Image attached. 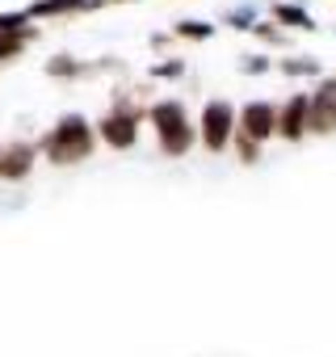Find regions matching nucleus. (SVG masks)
<instances>
[{
  "instance_id": "3",
  "label": "nucleus",
  "mask_w": 336,
  "mask_h": 357,
  "mask_svg": "<svg viewBox=\"0 0 336 357\" xmlns=\"http://www.w3.org/2000/svg\"><path fill=\"white\" fill-rule=\"evenodd\" d=\"M231 105L227 101H211L206 105V114H202V143L211 147V151H223L227 147V135H231Z\"/></svg>"
},
{
  "instance_id": "13",
  "label": "nucleus",
  "mask_w": 336,
  "mask_h": 357,
  "mask_svg": "<svg viewBox=\"0 0 336 357\" xmlns=\"http://www.w3.org/2000/svg\"><path fill=\"white\" fill-rule=\"evenodd\" d=\"M177 72H181V63H160L155 68V76H177Z\"/></svg>"
},
{
  "instance_id": "1",
  "label": "nucleus",
  "mask_w": 336,
  "mask_h": 357,
  "mask_svg": "<svg viewBox=\"0 0 336 357\" xmlns=\"http://www.w3.org/2000/svg\"><path fill=\"white\" fill-rule=\"evenodd\" d=\"M93 151V135H89V126H84V118H63L55 130H51V139H47V155L55 160V164H72V160H84Z\"/></svg>"
},
{
  "instance_id": "9",
  "label": "nucleus",
  "mask_w": 336,
  "mask_h": 357,
  "mask_svg": "<svg viewBox=\"0 0 336 357\" xmlns=\"http://www.w3.org/2000/svg\"><path fill=\"white\" fill-rule=\"evenodd\" d=\"M89 5H97V0H43L30 13H63V9H89Z\"/></svg>"
},
{
  "instance_id": "10",
  "label": "nucleus",
  "mask_w": 336,
  "mask_h": 357,
  "mask_svg": "<svg viewBox=\"0 0 336 357\" xmlns=\"http://www.w3.org/2000/svg\"><path fill=\"white\" fill-rule=\"evenodd\" d=\"M26 47V34H0V59H9Z\"/></svg>"
},
{
  "instance_id": "11",
  "label": "nucleus",
  "mask_w": 336,
  "mask_h": 357,
  "mask_svg": "<svg viewBox=\"0 0 336 357\" xmlns=\"http://www.w3.org/2000/svg\"><path fill=\"white\" fill-rule=\"evenodd\" d=\"M22 22H26V13H5L0 17V34H22Z\"/></svg>"
},
{
  "instance_id": "5",
  "label": "nucleus",
  "mask_w": 336,
  "mask_h": 357,
  "mask_svg": "<svg viewBox=\"0 0 336 357\" xmlns=\"http://www.w3.org/2000/svg\"><path fill=\"white\" fill-rule=\"evenodd\" d=\"M240 122H244V135H248V139H269V135L277 130V122H282V118H277V109H273V105L252 101V105L244 109V118H240Z\"/></svg>"
},
{
  "instance_id": "4",
  "label": "nucleus",
  "mask_w": 336,
  "mask_h": 357,
  "mask_svg": "<svg viewBox=\"0 0 336 357\" xmlns=\"http://www.w3.org/2000/svg\"><path fill=\"white\" fill-rule=\"evenodd\" d=\"M135 130H139V114L135 109H118L101 122V139L109 147H130L135 143Z\"/></svg>"
},
{
  "instance_id": "12",
  "label": "nucleus",
  "mask_w": 336,
  "mask_h": 357,
  "mask_svg": "<svg viewBox=\"0 0 336 357\" xmlns=\"http://www.w3.org/2000/svg\"><path fill=\"white\" fill-rule=\"evenodd\" d=\"M181 34L185 38H211V26L206 22H181Z\"/></svg>"
},
{
  "instance_id": "2",
  "label": "nucleus",
  "mask_w": 336,
  "mask_h": 357,
  "mask_svg": "<svg viewBox=\"0 0 336 357\" xmlns=\"http://www.w3.org/2000/svg\"><path fill=\"white\" fill-rule=\"evenodd\" d=\"M151 122L160 126V143H164V151L181 155V151L190 147L194 130L185 126V114H181V105H177V101H160V105L151 109Z\"/></svg>"
},
{
  "instance_id": "8",
  "label": "nucleus",
  "mask_w": 336,
  "mask_h": 357,
  "mask_svg": "<svg viewBox=\"0 0 336 357\" xmlns=\"http://www.w3.org/2000/svg\"><path fill=\"white\" fill-rule=\"evenodd\" d=\"M273 17H277V22H290L294 30H315V26H311V17H307L303 9H294V5H277V9H273Z\"/></svg>"
},
{
  "instance_id": "7",
  "label": "nucleus",
  "mask_w": 336,
  "mask_h": 357,
  "mask_svg": "<svg viewBox=\"0 0 336 357\" xmlns=\"http://www.w3.org/2000/svg\"><path fill=\"white\" fill-rule=\"evenodd\" d=\"M34 151L30 147H9V151H0V176H26Z\"/></svg>"
},
{
  "instance_id": "6",
  "label": "nucleus",
  "mask_w": 336,
  "mask_h": 357,
  "mask_svg": "<svg viewBox=\"0 0 336 357\" xmlns=\"http://www.w3.org/2000/svg\"><path fill=\"white\" fill-rule=\"evenodd\" d=\"M307 118H311V101H307V97H290V105L282 109V122H277V130H282L286 139H303V126H307Z\"/></svg>"
}]
</instances>
